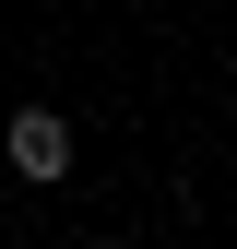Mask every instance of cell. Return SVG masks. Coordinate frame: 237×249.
<instances>
[{
    "label": "cell",
    "instance_id": "cell-1",
    "mask_svg": "<svg viewBox=\"0 0 237 249\" xmlns=\"http://www.w3.org/2000/svg\"><path fill=\"white\" fill-rule=\"evenodd\" d=\"M12 166H24V178H71V119L24 107V119H12Z\"/></svg>",
    "mask_w": 237,
    "mask_h": 249
}]
</instances>
